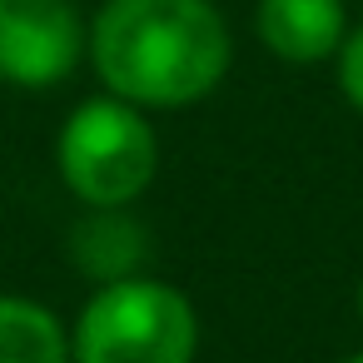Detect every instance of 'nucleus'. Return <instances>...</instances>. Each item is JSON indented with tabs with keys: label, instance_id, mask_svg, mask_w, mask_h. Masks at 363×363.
<instances>
[{
	"label": "nucleus",
	"instance_id": "f257e3e1",
	"mask_svg": "<svg viewBox=\"0 0 363 363\" xmlns=\"http://www.w3.org/2000/svg\"><path fill=\"white\" fill-rule=\"evenodd\" d=\"M85 55L105 95L140 110H179L219 90L234 40L214 0H105Z\"/></svg>",
	"mask_w": 363,
	"mask_h": 363
},
{
	"label": "nucleus",
	"instance_id": "f03ea898",
	"mask_svg": "<svg viewBox=\"0 0 363 363\" xmlns=\"http://www.w3.org/2000/svg\"><path fill=\"white\" fill-rule=\"evenodd\" d=\"M199 313L164 279L130 274L100 284L70 328V363H194Z\"/></svg>",
	"mask_w": 363,
	"mask_h": 363
},
{
	"label": "nucleus",
	"instance_id": "7ed1b4c3",
	"mask_svg": "<svg viewBox=\"0 0 363 363\" xmlns=\"http://www.w3.org/2000/svg\"><path fill=\"white\" fill-rule=\"evenodd\" d=\"M55 164L85 209H130L160 174V135L140 105L95 95L60 125Z\"/></svg>",
	"mask_w": 363,
	"mask_h": 363
},
{
	"label": "nucleus",
	"instance_id": "20e7f679",
	"mask_svg": "<svg viewBox=\"0 0 363 363\" xmlns=\"http://www.w3.org/2000/svg\"><path fill=\"white\" fill-rule=\"evenodd\" d=\"M90 45V26L70 0H0V80L16 90H55Z\"/></svg>",
	"mask_w": 363,
	"mask_h": 363
},
{
	"label": "nucleus",
	"instance_id": "39448f33",
	"mask_svg": "<svg viewBox=\"0 0 363 363\" xmlns=\"http://www.w3.org/2000/svg\"><path fill=\"white\" fill-rule=\"evenodd\" d=\"M254 30L269 55L289 65H318L348 40V6L343 0H259Z\"/></svg>",
	"mask_w": 363,
	"mask_h": 363
},
{
	"label": "nucleus",
	"instance_id": "423d86ee",
	"mask_svg": "<svg viewBox=\"0 0 363 363\" xmlns=\"http://www.w3.org/2000/svg\"><path fill=\"white\" fill-rule=\"evenodd\" d=\"M70 259L100 284L130 279L140 274V259H145V229L125 209H90L70 229Z\"/></svg>",
	"mask_w": 363,
	"mask_h": 363
},
{
	"label": "nucleus",
	"instance_id": "0eeeda50",
	"mask_svg": "<svg viewBox=\"0 0 363 363\" xmlns=\"http://www.w3.org/2000/svg\"><path fill=\"white\" fill-rule=\"evenodd\" d=\"M0 363H70V328L26 294H0Z\"/></svg>",
	"mask_w": 363,
	"mask_h": 363
},
{
	"label": "nucleus",
	"instance_id": "6e6552de",
	"mask_svg": "<svg viewBox=\"0 0 363 363\" xmlns=\"http://www.w3.org/2000/svg\"><path fill=\"white\" fill-rule=\"evenodd\" d=\"M338 90H343V100L363 115V26L348 30V40L338 45Z\"/></svg>",
	"mask_w": 363,
	"mask_h": 363
},
{
	"label": "nucleus",
	"instance_id": "1a4fd4ad",
	"mask_svg": "<svg viewBox=\"0 0 363 363\" xmlns=\"http://www.w3.org/2000/svg\"><path fill=\"white\" fill-rule=\"evenodd\" d=\"M358 318H363V279H358Z\"/></svg>",
	"mask_w": 363,
	"mask_h": 363
},
{
	"label": "nucleus",
	"instance_id": "9d476101",
	"mask_svg": "<svg viewBox=\"0 0 363 363\" xmlns=\"http://www.w3.org/2000/svg\"><path fill=\"white\" fill-rule=\"evenodd\" d=\"M343 363H363V353H353V358H343Z\"/></svg>",
	"mask_w": 363,
	"mask_h": 363
}]
</instances>
